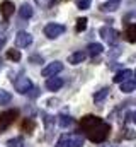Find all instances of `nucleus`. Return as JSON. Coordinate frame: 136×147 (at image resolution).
Listing matches in <instances>:
<instances>
[{
	"mask_svg": "<svg viewBox=\"0 0 136 147\" xmlns=\"http://www.w3.org/2000/svg\"><path fill=\"white\" fill-rule=\"evenodd\" d=\"M133 121H135V125H136V111L133 113Z\"/></svg>",
	"mask_w": 136,
	"mask_h": 147,
	"instance_id": "30",
	"label": "nucleus"
},
{
	"mask_svg": "<svg viewBox=\"0 0 136 147\" xmlns=\"http://www.w3.org/2000/svg\"><path fill=\"white\" fill-rule=\"evenodd\" d=\"M3 45H5V38H3V36H0V50L3 48Z\"/></svg>",
	"mask_w": 136,
	"mask_h": 147,
	"instance_id": "29",
	"label": "nucleus"
},
{
	"mask_svg": "<svg viewBox=\"0 0 136 147\" xmlns=\"http://www.w3.org/2000/svg\"><path fill=\"white\" fill-rule=\"evenodd\" d=\"M82 146H83V135H80V134H65L56 142V147H82Z\"/></svg>",
	"mask_w": 136,
	"mask_h": 147,
	"instance_id": "2",
	"label": "nucleus"
},
{
	"mask_svg": "<svg viewBox=\"0 0 136 147\" xmlns=\"http://www.w3.org/2000/svg\"><path fill=\"white\" fill-rule=\"evenodd\" d=\"M80 128L89 137V140L95 142V144L104 142L109 137V134H111V125L107 121H104L102 118L95 116V115H85V116H82Z\"/></svg>",
	"mask_w": 136,
	"mask_h": 147,
	"instance_id": "1",
	"label": "nucleus"
},
{
	"mask_svg": "<svg viewBox=\"0 0 136 147\" xmlns=\"http://www.w3.org/2000/svg\"><path fill=\"white\" fill-rule=\"evenodd\" d=\"M102 51H104V46L101 43H90L87 46V55H90V57H97V55H101Z\"/></svg>",
	"mask_w": 136,
	"mask_h": 147,
	"instance_id": "16",
	"label": "nucleus"
},
{
	"mask_svg": "<svg viewBox=\"0 0 136 147\" xmlns=\"http://www.w3.org/2000/svg\"><path fill=\"white\" fill-rule=\"evenodd\" d=\"M7 147H24V140H22V137H14V139L7 140Z\"/></svg>",
	"mask_w": 136,
	"mask_h": 147,
	"instance_id": "22",
	"label": "nucleus"
},
{
	"mask_svg": "<svg viewBox=\"0 0 136 147\" xmlns=\"http://www.w3.org/2000/svg\"><path fill=\"white\" fill-rule=\"evenodd\" d=\"M14 12H15V5H14V2H10V0H3V2L0 3V14H2L5 19H9Z\"/></svg>",
	"mask_w": 136,
	"mask_h": 147,
	"instance_id": "9",
	"label": "nucleus"
},
{
	"mask_svg": "<svg viewBox=\"0 0 136 147\" xmlns=\"http://www.w3.org/2000/svg\"><path fill=\"white\" fill-rule=\"evenodd\" d=\"M85 58H87V51H75V53H71V55L68 57V63L78 65V63H82Z\"/></svg>",
	"mask_w": 136,
	"mask_h": 147,
	"instance_id": "11",
	"label": "nucleus"
},
{
	"mask_svg": "<svg viewBox=\"0 0 136 147\" xmlns=\"http://www.w3.org/2000/svg\"><path fill=\"white\" fill-rule=\"evenodd\" d=\"M75 29H77V33L85 31V29H87V17H80V19H77V26H75Z\"/></svg>",
	"mask_w": 136,
	"mask_h": 147,
	"instance_id": "23",
	"label": "nucleus"
},
{
	"mask_svg": "<svg viewBox=\"0 0 136 147\" xmlns=\"http://www.w3.org/2000/svg\"><path fill=\"white\" fill-rule=\"evenodd\" d=\"M34 14L33 7L29 5V3H22V7L19 9V16H21V19H31Z\"/></svg>",
	"mask_w": 136,
	"mask_h": 147,
	"instance_id": "17",
	"label": "nucleus"
},
{
	"mask_svg": "<svg viewBox=\"0 0 136 147\" xmlns=\"http://www.w3.org/2000/svg\"><path fill=\"white\" fill-rule=\"evenodd\" d=\"M31 43H33V36H31L27 31H19V33L15 34V46H19V48H27Z\"/></svg>",
	"mask_w": 136,
	"mask_h": 147,
	"instance_id": "8",
	"label": "nucleus"
},
{
	"mask_svg": "<svg viewBox=\"0 0 136 147\" xmlns=\"http://www.w3.org/2000/svg\"><path fill=\"white\" fill-rule=\"evenodd\" d=\"M7 58L12 62H19L21 60V51L19 50H7Z\"/></svg>",
	"mask_w": 136,
	"mask_h": 147,
	"instance_id": "24",
	"label": "nucleus"
},
{
	"mask_svg": "<svg viewBox=\"0 0 136 147\" xmlns=\"http://www.w3.org/2000/svg\"><path fill=\"white\" fill-rule=\"evenodd\" d=\"M27 94H29V96H31V98H37V96H39V89H37V87H31V91H29V92H27Z\"/></svg>",
	"mask_w": 136,
	"mask_h": 147,
	"instance_id": "28",
	"label": "nucleus"
},
{
	"mask_svg": "<svg viewBox=\"0 0 136 147\" xmlns=\"http://www.w3.org/2000/svg\"><path fill=\"white\" fill-rule=\"evenodd\" d=\"M121 2H123V0H107L105 3H102L101 5V10L102 12H114V10L119 9Z\"/></svg>",
	"mask_w": 136,
	"mask_h": 147,
	"instance_id": "12",
	"label": "nucleus"
},
{
	"mask_svg": "<svg viewBox=\"0 0 136 147\" xmlns=\"http://www.w3.org/2000/svg\"><path fill=\"white\" fill-rule=\"evenodd\" d=\"M133 75H135V77H136V72H133Z\"/></svg>",
	"mask_w": 136,
	"mask_h": 147,
	"instance_id": "32",
	"label": "nucleus"
},
{
	"mask_svg": "<svg viewBox=\"0 0 136 147\" xmlns=\"http://www.w3.org/2000/svg\"><path fill=\"white\" fill-rule=\"evenodd\" d=\"M104 147H114V146H104Z\"/></svg>",
	"mask_w": 136,
	"mask_h": 147,
	"instance_id": "31",
	"label": "nucleus"
},
{
	"mask_svg": "<svg viewBox=\"0 0 136 147\" xmlns=\"http://www.w3.org/2000/svg\"><path fill=\"white\" fill-rule=\"evenodd\" d=\"M63 70V63L61 62H51V63H48L43 70H41V74H43V77H53V75H56V74H60Z\"/></svg>",
	"mask_w": 136,
	"mask_h": 147,
	"instance_id": "7",
	"label": "nucleus"
},
{
	"mask_svg": "<svg viewBox=\"0 0 136 147\" xmlns=\"http://www.w3.org/2000/svg\"><path fill=\"white\" fill-rule=\"evenodd\" d=\"M109 92H111V87H102L101 91H97V92L94 94V101H95V103H101L104 98L109 96Z\"/></svg>",
	"mask_w": 136,
	"mask_h": 147,
	"instance_id": "18",
	"label": "nucleus"
},
{
	"mask_svg": "<svg viewBox=\"0 0 136 147\" xmlns=\"http://www.w3.org/2000/svg\"><path fill=\"white\" fill-rule=\"evenodd\" d=\"M10 101H12V94H10L9 91H5V89H2V87H0V106L9 105Z\"/></svg>",
	"mask_w": 136,
	"mask_h": 147,
	"instance_id": "20",
	"label": "nucleus"
},
{
	"mask_svg": "<svg viewBox=\"0 0 136 147\" xmlns=\"http://www.w3.org/2000/svg\"><path fill=\"white\" fill-rule=\"evenodd\" d=\"M34 127H36V123H34L33 118H26V120L22 121V130H24L26 134H33Z\"/></svg>",
	"mask_w": 136,
	"mask_h": 147,
	"instance_id": "21",
	"label": "nucleus"
},
{
	"mask_svg": "<svg viewBox=\"0 0 136 147\" xmlns=\"http://www.w3.org/2000/svg\"><path fill=\"white\" fill-rule=\"evenodd\" d=\"M99 34L102 36V39H105L109 45H116L117 41H119V31H116V29H112V28H109V26H104L99 29Z\"/></svg>",
	"mask_w": 136,
	"mask_h": 147,
	"instance_id": "5",
	"label": "nucleus"
},
{
	"mask_svg": "<svg viewBox=\"0 0 136 147\" xmlns=\"http://www.w3.org/2000/svg\"><path fill=\"white\" fill-rule=\"evenodd\" d=\"M61 86H63L61 77L53 75V77H48V80H46V89L48 91H58V89H61Z\"/></svg>",
	"mask_w": 136,
	"mask_h": 147,
	"instance_id": "10",
	"label": "nucleus"
},
{
	"mask_svg": "<svg viewBox=\"0 0 136 147\" xmlns=\"http://www.w3.org/2000/svg\"><path fill=\"white\" fill-rule=\"evenodd\" d=\"M19 116V110H7V111H2L0 113V132H3V130H7L12 123H14V120Z\"/></svg>",
	"mask_w": 136,
	"mask_h": 147,
	"instance_id": "4",
	"label": "nucleus"
},
{
	"mask_svg": "<svg viewBox=\"0 0 136 147\" xmlns=\"http://www.w3.org/2000/svg\"><path fill=\"white\" fill-rule=\"evenodd\" d=\"M124 39L128 43H136V24H128L124 29Z\"/></svg>",
	"mask_w": 136,
	"mask_h": 147,
	"instance_id": "13",
	"label": "nucleus"
},
{
	"mask_svg": "<svg viewBox=\"0 0 136 147\" xmlns=\"http://www.w3.org/2000/svg\"><path fill=\"white\" fill-rule=\"evenodd\" d=\"M90 3H92V0H77V9L87 10V9L90 7Z\"/></svg>",
	"mask_w": 136,
	"mask_h": 147,
	"instance_id": "25",
	"label": "nucleus"
},
{
	"mask_svg": "<svg viewBox=\"0 0 136 147\" xmlns=\"http://www.w3.org/2000/svg\"><path fill=\"white\" fill-rule=\"evenodd\" d=\"M119 86H121V91H123V92L129 94V92H133V91H136V79H128V80L121 82Z\"/></svg>",
	"mask_w": 136,
	"mask_h": 147,
	"instance_id": "15",
	"label": "nucleus"
},
{
	"mask_svg": "<svg viewBox=\"0 0 136 147\" xmlns=\"http://www.w3.org/2000/svg\"><path fill=\"white\" fill-rule=\"evenodd\" d=\"M65 31H67V28H65L63 24H58V22H49V24H46L44 29H43L44 36L49 38V39H56L58 36H61Z\"/></svg>",
	"mask_w": 136,
	"mask_h": 147,
	"instance_id": "3",
	"label": "nucleus"
},
{
	"mask_svg": "<svg viewBox=\"0 0 136 147\" xmlns=\"http://www.w3.org/2000/svg\"><path fill=\"white\" fill-rule=\"evenodd\" d=\"M73 123V118L70 116V115H60L58 116V125L61 127V128H67Z\"/></svg>",
	"mask_w": 136,
	"mask_h": 147,
	"instance_id": "19",
	"label": "nucleus"
},
{
	"mask_svg": "<svg viewBox=\"0 0 136 147\" xmlns=\"http://www.w3.org/2000/svg\"><path fill=\"white\" fill-rule=\"evenodd\" d=\"M14 87L19 94H27L33 87V82H31L29 77H19V79L14 80Z\"/></svg>",
	"mask_w": 136,
	"mask_h": 147,
	"instance_id": "6",
	"label": "nucleus"
},
{
	"mask_svg": "<svg viewBox=\"0 0 136 147\" xmlns=\"http://www.w3.org/2000/svg\"><path fill=\"white\" fill-rule=\"evenodd\" d=\"M36 2V5L37 7H41V9H48V7H51L53 5V2L55 0H34Z\"/></svg>",
	"mask_w": 136,
	"mask_h": 147,
	"instance_id": "26",
	"label": "nucleus"
},
{
	"mask_svg": "<svg viewBox=\"0 0 136 147\" xmlns=\"http://www.w3.org/2000/svg\"><path fill=\"white\" fill-rule=\"evenodd\" d=\"M29 62L31 63H43V57L41 55H31L29 57Z\"/></svg>",
	"mask_w": 136,
	"mask_h": 147,
	"instance_id": "27",
	"label": "nucleus"
},
{
	"mask_svg": "<svg viewBox=\"0 0 136 147\" xmlns=\"http://www.w3.org/2000/svg\"><path fill=\"white\" fill-rule=\"evenodd\" d=\"M131 77H133V70L124 69V70H119V72L114 75V82H116V84H121V82H124V80H128V79H131Z\"/></svg>",
	"mask_w": 136,
	"mask_h": 147,
	"instance_id": "14",
	"label": "nucleus"
}]
</instances>
